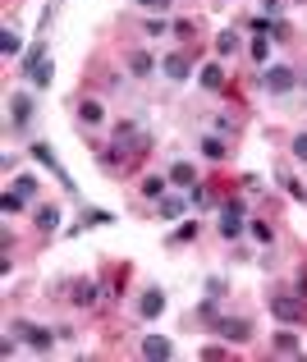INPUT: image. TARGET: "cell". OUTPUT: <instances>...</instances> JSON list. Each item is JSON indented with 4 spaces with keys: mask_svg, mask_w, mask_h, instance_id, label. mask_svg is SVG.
I'll return each instance as SVG.
<instances>
[{
    "mask_svg": "<svg viewBox=\"0 0 307 362\" xmlns=\"http://www.w3.org/2000/svg\"><path fill=\"white\" fill-rule=\"evenodd\" d=\"M202 88H211V92H216L220 88V83H225V69H220V65H202Z\"/></svg>",
    "mask_w": 307,
    "mask_h": 362,
    "instance_id": "obj_21",
    "label": "cell"
},
{
    "mask_svg": "<svg viewBox=\"0 0 307 362\" xmlns=\"http://www.w3.org/2000/svg\"><path fill=\"white\" fill-rule=\"evenodd\" d=\"M165 179H170V184H175V188H193V184H198V170H193V165H188V161H175V165H170V175H165Z\"/></svg>",
    "mask_w": 307,
    "mask_h": 362,
    "instance_id": "obj_13",
    "label": "cell"
},
{
    "mask_svg": "<svg viewBox=\"0 0 307 362\" xmlns=\"http://www.w3.org/2000/svg\"><path fill=\"white\" fill-rule=\"evenodd\" d=\"M193 239H198V220H184L175 230V243H193Z\"/></svg>",
    "mask_w": 307,
    "mask_h": 362,
    "instance_id": "obj_29",
    "label": "cell"
},
{
    "mask_svg": "<svg viewBox=\"0 0 307 362\" xmlns=\"http://www.w3.org/2000/svg\"><path fill=\"white\" fill-rule=\"evenodd\" d=\"M83 225H88V230H92V225H115V216L101 211V207H88V211H83Z\"/></svg>",
    "mask_w": 307,
    "mask_h": 362,
    "instance_id": "obj_23",
    "label": "cell"
},
{
    "mask_svg": "<svg viewBox=\"0 0 307 362\" xmlns=\"http://www.w3.org/2000/svg\"><path fill=\"white\" fill-rule=\"evenodd\" d=\"M211 330H216L220 340H230V344H248V340H253V321H248V317H216V321H211Z\"/></svg>",
    "mask_w": 307,
    "mask_h": 362,
    "instance_id": "obj_3",
    "label": "cell"
},
{
    "mask_svg": "<svg viewBox=\"0 0 307 362\" xmlns=\"http://www.w3.org/2000/svg\"><path fill=\"white\" fill-rule=\"evenodd\" d=\"M202 156L207 161H225V143L220 138H202Z\"/></svg>",
    "mask_w": 307,
    "mask_h": 362,
    "instance_id": "obj_26",
    "label": "cell"
},
{
    "mask_svg": "<svg viewBox=\"0 0 307 362\" xmlns=\"http://www.w3.org/2000/svg\"><path fill=\"white\" fill-rule=\"evenodd\" d=\"M294 161H307V133H298V138H294Z\"/></svg>",
    "mask_w": 307,
    "mask_h": 362,
    "instance_id": "obj_37",
    "label": "cell"
},
{
    "mask_svg": "<svg viewBox=\"0 0 307 362\" xmlns=\"http://www.w3.org/2000/svg\"><path fill=\"white\" fill-rule=\"evenodd\" d=\"M248 55H253L257 65H266V55H271V37H253V46H248Z\"/></svg>",
    "mask_w": 307,
    "mask_h": 362,
    "instance_id": "obj_25",
    "label": "cell"
},
{
    "mask_svg": "<svg viewBox=\"0 0 307 362\" xmlns=\"http://www.w3.org/2000/svg\"><path fill=\"white\" fill-rule=\"evenodd\" d=\"M152 69H156V60L147 51H129V74L133 78H152Z\"/></svg>",
    "mask_w": 307,
    "mask_h": 362,
    "instance_id": "obj_14",
    "label": "cell"
},
{
    "mask_svg": "<svg viewBox=\"0 0 307 362\" xmlns=\"http://www.w3.org/2000/svg\"><path fill=\"white\" fill-rule=\"evenodd\" d=\"M138 312H143V321H156L165 312V294L161 289H147V294L138 298Z\"/></svg>",
    "mask_w": 307,
    "mask_h": 362,
    "instance_id": "obj_10",
    "label": "cell"
},
{
    "mask_svg": "<svg viewBox=\"0 0 307 362\" xmlns=\"http://www.w3.org/2000/svg\"><path fill=\"white\" fill-rule=\"evenodd\" d=\"M188 202H193V207H211V193L202 184H193V188H188Z\"/></svg>",
    "mask_w": 307,
    "mask_h": 362,
    "instance_id": "obj_31",
    "label": "cell"
},
{
    "mask_svg": "<svg viewBox=\"0 0 307 362\" xmlns=\"http://www.w3.org/2000/svg\"><path fill=\"white\" fill-rule=\"evenodd\" d=\"M220 234H225V239H239V234H243V220H234V216H220Z\"/></svg>",
    "mask_w": 307,
    "mask_h": 362,
    "instance_id": "obj_28",
    "label": "cell"
},
{
    "mask_svg": "<svg viewBox=\"0 0 307 362\" xmlns=\"http://www.w3.org/2000/svg\"><path fill=\"white\" fill-rule=\"evenodd\" d=\"M220 129H225V133H239V115H220Z\"/></svg>",
    "mask_w": 307,
    "mask_h": 362,
    "instance_id": "obj_39",
    "label": "cell"
},
{
    "mask_svg": "<svg viewBox=\"0 0 307 362\" xmlns=\"http://www.w3.org/2000/svg\"><path fill=\"white\" fill-rule=\"evenodd\" d=\"M74 303L78 308H97L101 303V285L97 280H74Z\"/></svg>",
    "mask_w": 307,
    "mask_h": 362,
    "instance_id": "obj_9",
    "label": "cell"
},
{
    "mask_svg": "<svg viewBox=\"0 0 307 362\" xmlns=\"http://www.w3.org/2000/svg\"><path fill=\"white\" fill-rule=\"evenodd\" d=\"M0 207H5V216H23V207H28V198H23L19 188H10V193L0 198Z\"/></svg>",
    "mask_w": 307,
    "mask_h": 362,
    "instance_id": "obj_19",
    "label": "cell"
},
{
    "mask_svg": "<svg viewBox=\"0 0 307 362\" xmlns=\"http://www.w3.org/2000/svg\"><path fill=\"white\" fill-rule=\"evenodd\" d=\"M271 37H275V42H289V23L275 19V23H271Z\"/></svg>",
    "mask_w": 307,
    "mask_h": 362,
    "instance_id": "obj_36",
    "label": "cell"
},
{
    "mask_svg": "<svg viewBox=\"0 0 307 362\" xmlns=\"http://www.w3.org/2000/svg\"><path fill=\"white\" fill-rule=\"evenodd\" d=\"M275 179H280V188H285V193H289V198H294V202H307V188L298 184V179L289 175V170H275Z\"/></svg>",
    "mask_w": 307,
    "mask_h": 362,
    "instance_id": "obj_18",
    "label": "cell"
},
{
    "mask_svg": "<svg viewBox=\"0 0 307 362\" xmlns=\"http://www.w3.org/2000/svg\"><path fill=\"white\" fill-rule=\"evenodd\" d=\"M170 33H175V37H193V23L179 19V23H170Z\"/></svg>",
    "mask_w": 307,
    "mask_h": 362,
    "instance_id": "obj_38",
    "label": "cell"
},
{
    "mask_svg": "<svg viewBox=\"0 0 307 362\" xmlns=\"http://www.w3.org/2000/svg\"><path fill=\"white\" fill-rule=\"evenodd\" d=\"M294 294H303V298H307V271H298V289H294Z\"/></svg>",
    "mask_w": 307,
    "mask_h": 362,
    "instance_id": "obj_41",
    "label": "cell"
},
{
    "mask_svg": "<svg viewBox=\"0 0 307 362\" xmlns=\"http://www.w3.org/2000/svg\"><path fill=\"white\" fill-rule=\"evenodd\" d=\"M216 51L220 55H234V51H239V33H220L216 37Z\"/></svg>",
    "mask_w": 307,
    "mask_h": 362,
    "instance_id": "obj_27",
    "label": "cell"
},
{
    "mask_svg": "<svg viewBox=\"0 0 307 362\" xmlns=\"http://www.w3.org/2000/svg\"><path fill=\"white\" fill-rule=\"evenodd\" d=\"M225 289H230V285H225L220 275H211V280H207V298H225Z\"/></svg>",
    "mask_w": 307,
    "mask_h": 362,
    "instance_id": "obj_34",
    "label": "cell"
},
{
    "mask_svg": "<svg viewBox=\"0 0 307 362\" xmlns=\"http://www.w3.org/2000/svg\"><path fill=\"white\" fill-rule=\"evenodd\" d=\"M78 120H83V124H101V120H106V106H101V101H78Z\"/></svg>",
    "mask_w": 307,
    "mask_h": 362,
    "instance_id": "obj_16",
    "label": "cell"
},
{
    "mask_svg": "<svg viewBox=\"0 0 307 362\" xmlns=\"http://www.w3.org/2000/svg\"><path fill=\"white\" fill-rule=\"evenodd\" d=\"M253 234L257 243H275V225H266V220H253Z\"/></svg>",
    "mask_w": 307,
    "mask_h": 362,
    "instance_id": "obj_30",
    "label": "cell"
},
{
    "mask_svg": "<svg viewBox=\"0 0 307 362\" xmlns=\"http://www.w3.org/2000/svg\"><path fill=\"white\" fill-rule=\"evenodd\" d=\"M19 46H23V37L14 33V28H5V33H0V51H5V55H19Z\"/></svg>",
    "mask_w": 307,
    "mask_h": 362,
    "instance_id": "obj_24",
    "label": "cell"
},
{
    "mask_svg": "<svg viewBox=\"0 0 307 362\" xmlns=\"http://www.w3.org/2000/svg\"><path fill=\"white\" fill-rule=\"evenodd\" d=\"M262 14L266 19H280L285 14V0H262Z\"/></svg>",
    "mask_w": 307,
    "mask_h": 362,
    "instance_id": "obj_35",
    "label": "cell"
},
{
    "mask_svg": "<svg viewBox=\"0 0 307 362\" xmlns=\"http://www.w3.org/2000/svg\"><path fill=\"white\" fill-rule=\"evenodd\" d=\"M175 353V344L165 340V335H143V358H152V362H165Z\"/></svg>",
    "mask_w": 307,
    "mask_h": 362,
    "instance_id": "obj_8",
    "label": "cell"
},
{
    "mask_svg": "<svg viewBox=\"0 0 307 362\" xmlns=\"http://www.w3.org/2000/svg\"><path fill=\"white\" fill-rule=\"evenodd\" d=\"M42 60H46V37H37V42L28 46V51H23V60H19V74L28 78V74H33L37 65H42Z\"/></svg>",
    "mask_w": 307,
    "mask_h": 362,
    "instance_id": "obj_11",
    "label": "cell"
},
{
    "mask_svg": "<svg viewBox=\"0 0 307 362\" xmlns=\"http://www.w3.org/2000/svg\"><path fill=\"white\" fill-rule=\"evenodd\" d=\"M198 317L207 321V326H211V321L220 317V312H216V298H202V303H198Z\"/></svg>",
    "mask_w": 307,
    "mask_h": 362,
    "instance_id": "obj_33",
    "label": "cell"
},
{
    "mask_svg": "<svg viewBox=\"0 0 307 362\" xmlns=\"http://www.w3.org/2000/svg\"><path fill=\"white\" fill-rule=\"evenodd\" d=\"M165 188H170V184H165V179H161V175H147V179H143V198H152V202H161V198H165Z\"/></svg>",
    "mask_w": 307,
    "mask_h": 362,
    "instance_id": "obj_20",
    "label": "cell"
},
{
    "mask_svg": "<svg viewBox=\"0 0 307 362\" xmlns=\"http://www.w3.org/2000/svg\"><path fill=\"white\" fill-rule=\"evenodd\" d=\"M184 211H188L184 198H175V193H165L161 198V220H184Z\"/></svg>",
    "mask_w": 307,
    "mask_h": 362,
    "instance_id": "obj_15",
    "label": "cell"
},
{
    "mask_svg": "<svg viewBox=\"0 0 307 362\" xmlns=\"http://www.w3.org/2000/svg\"><path fill=\"white\" fill-rule=\"evenodd\" d=\"M14 335H19L23 344H33L37 353H51L55 349V335H60V330H46V326H33V321H14Z\"/></svg>",
    "mask_w": 307,
    "mask_h": 362,
    "instance_id": "obj_2",
    "label": "cell"
},
{
    "mask_svg": "<svg viewBox=\"0 0 307 362\" xmlns=\"http://www.w3.org/2000/svg\"><path fill=\"white\" fill-rule=\"evenodd\" d=\"M51 78H55V65H51V60H42V65H37L33 74H28V83H33V88H46Z\"/></svg>",
    "mask_w": 307,
    "mask_h": 362,
    "instance_id": "obj_22",
    "label": "cell"
},
{
    "mask_svg": "<svg viewBox=\"0 0 307 362\" xmlns=\"http://www.w3.org/2000/svg\"><path fill=\"white\" fill-rule=\"evenodd\" d=\"M14 188H19L23 198H33V193H37V175H19V179H14Z\"/></svg>",
    "mask_w": 307,
    "mask_h": 362,
    "instance_id": "obj_32",
    "label": "cell"
},
{
    "mask_svg": "<svg viewBox=\"0 0 307 362\" xmlns=\"http://www.w3.org/2000/svg\"><path fill=\"white\" fill-rule=\"evenodd\" d=\"M33 97H28V92H14L10 97V120H14V129H28V124H33Z\"/></svg>",
    "mask_w": 307,
    "mask_h": 362,
    "instance_id": "obj_6",
    "label": "cell"
},
{
    "mask_svg": "<svg viewBox=\"0 0 307 362\" xmlns=\"http://www.w3.org/2000/svg\"><path fill=\"white\" fill-rule=\"evenodd\" d=\"M188 69H193V65H188V55H179V51H170V55L161 60V74L170 78V83H184Z\"/></svg>",
    "mask_w": 307,
    "mask_h": 362,
    "instance_id": "obj_7",
    "label": "cell"
},
{
    "mask_svg": "<svg viewBox=\"0 0 307 362\" xmlns=\"http://www.w3.org/2000/svg\"><path fill=\"white\" fill-rule=\"evenodd\" d=\"M28 152L37 156V165H46V170H51V175L60 179V184H65V193H78V184H74V179L65 175V165L55 161V152H51V147H46V143H33V147H28Z\"/></svg>",
    "mask_w": 307,
    "mask_h": 362,
    "instance_id": "obj_4",
    "label": "cell"
},
{
    "mask_svg": "<svg viewBox=\"0 0 307 362\" xmlns=\"http://www.w3.org/2000/svg\"><path fill=\"white\" fill-rule=\"evenodd\" d=\"M262 83L275 92V97H285V92H294V88H298V74H294L289 65H271V69L262 74Z\"/></svg>",
    "mask_w": 307,
    "mask_h": 362,
    "instance_id": "obj_5",
    "label": "cell"
},
{
    "mask_svg": "<svg viewBox=\"0 0 307 362\" xmlns=\"http://www.w3.org/2000/svg\"><path fill=\"white\" fill-rule=\"evenodd\" d=\"M138 5H143V10H165L170 0H138Z\"/></svg>",
    "mask_w": 307,
    "mask_h": 362,
    "instance_id": "obj_40",
    "label": "cell"
},
{
    "mask_svg": "<svg viewBox=\"0 0 307 362\" xmlns=\"http://www.w3.org/2000/svg\"><path fill=\"white\" fill-rule=\"evenodd\" d=\"M60 220H65V216H60L55 207H37V230H42V234H55V230H60Z\"/></svg>",
    "mask_w": 307,
    "mask_h": 362,
    "instance_id": "obj_17",
    "label": "cell"
},
{
    "mask_svg": "<svg viewBox=\"0 0 307 362\" xmlns=\"http://www.w3.org/2000/svg\"><path fill=\"white\" fill-rule=\"evenodd\" d=\"M271 349L280 353V358H298V353H303V344H298V335H294V330H280V335L271 340Z\"/></svg>",
    "mask_w": 307,
    "mask_h": 362,
    "instance_id": "obj_12",
    "label": "cell"
},
{
    "mask_svg": "<svg viewBox=\"0 0 307 362\" xmlns=\"http://www.w3.org/2000/svg\"><path fill=\"white\" fill-rule=\"evenodd\" d=\"M271 317L298 326V321H307V298L303 294H271Z\"/></svg>",
    "mask_w": 307,
    "mask_h": 362,
    "instance_id": "obj_1",
    "label": "cell"
}]
</instances>
